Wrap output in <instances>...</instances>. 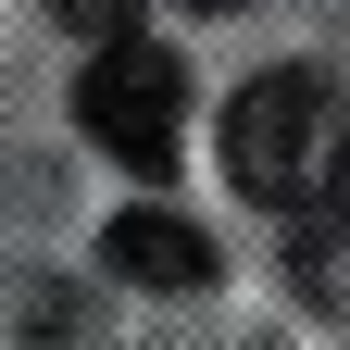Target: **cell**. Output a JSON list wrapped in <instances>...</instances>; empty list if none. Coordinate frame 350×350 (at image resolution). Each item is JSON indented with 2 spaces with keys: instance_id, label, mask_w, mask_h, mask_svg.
Masks as SVG:
<instances>
[{
  "instance_id": "5b68a950",
  "label": "cell",
  "mask_w": 350,
  "mask_h": 350,
  "mask_svg": "<svg viewBox=\"0 0 350 350\" xmlns=\"http://www.w3.org/2000/svg\"><path fill=\"white\" fill-rule=\"evenodd\" d=\"M63 25H88V38H125V0H51Z\"/></svg>"
},
{
  "instance_id": "6da1fadb",
  "label": "cell",
  "mask_w": 350,
  "mask_h": 350,
  "mask_svg": "<svg viewBox=\"0 0 350 350\" xmlns=\"http://www.w3.org/2000/svg\"><path fill=\"white\" fill-rule=\"evenodd\" d=\"M338 163H350V113L325 63H262L226 100V175L250 200H313Z\"/></svg>"
},
{
  "instance_id": "3957f363",
  "label": "cell",
  "mask_w": 350,
  "mask_h": 350,
  "mask_svg": "<svg viewBox=\"0 0 350 350\" xmlns=\"http://www.w3.org/2000/svg\"><path fill=\"white\" fill-rule=\"evenodd\" d=\"M100 262L125 288H213V238L200 226H175L163 200H138V213H113V238H100Z\"/></svg>"
},
{
  "instance_id": "7a4b0ae2",
  "label": "cell",
  "mask_w": 350,
  "mask_h": 350,
  "mask_svg": "<svg viewBox=\"0 0 350 350\" xmlns=\"http://www.w3.org/2000/svg\"><path fill=\"white\" fill-rule=\"evenodd\" d=\"M75 125H88L125 175H175V150H188V75H175V51L100 38L88 75H75Z\"/></svg>"
},
{
  "instance_id": "277c9868",
  "label": "cell",
  "mask_w": 350,
  "mask_h": 350,
  "mask_svg": "<svg viewBox=\"0 0 350 350\" xmlns=\"http://www.w3.org/2000/svg\"><path fill=\"white\" fill-rule=\"evenodd\" d=\"M288 288L350 325V188H313V213L288 226Z\"/></svg>"
},
{
  "instance_id": "8992f818",
  "label": "cell",
  "mask_w": 350,
  "mask_h": 350,
  "mask_svg": "<svg viewBox=\"0 0 350 350\" xmlns=\"http://www.w3.org/2000/svg\"><path fill=\"white\" fill-rule=\"evenodd\" d=\"M188 13H238V0H188Z\"/></svg>"
}]
</instances>
